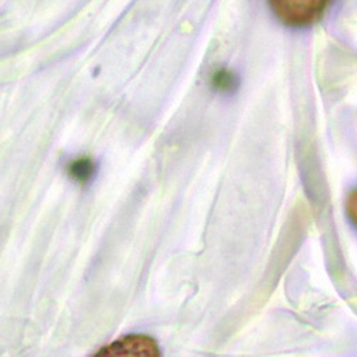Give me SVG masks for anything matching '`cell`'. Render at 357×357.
Returning <instances> with one entry per match:
<instances>
[{
  "label": "cell",
  "mask_w": 357,
  "mask_h": 357,
  "mask_svg": "<svg viewBox=\"0 0 357 357\" xmlns=\"http://www.w3.org/2000/svg\"><path fill=\"white\" fill-rule=\"evenodd\" d=\"M333 0H269L276 17L290 27H307L317 23Z\"/></svg>",
  "instance_id": "cell-1"
},
{
  "label": "cell",
  "mask_w": 357,
  "mask_h": 357,
  "mask_svg": "<svg viewBox=\"0 0 357 357\" xmlns=\"http://www.w3.org/2000/svg\"><path fill=\"white\" fill-rule=\"evenodd\" d=\"M95 356H160V350L152 337L146 335H129L102 347Z\"/></svg>",
  "instance_id": "cell-2"
},
{
  "label": "cell",
  "mask_w": 357,
  "mask_h": 357,
  "mask_svg": "<svg viewBox=\"0 0 357 357\" xmlns=\"http://www.w3.org/2000/svg\"><path fill=\"white\" fill-rule=\"evenodd\" d=\"M68 173L76 182L87 183L96 173V165L91 158H79L69 165Z\"/></svg>",
  "instance_id": "cell-3"
},
{
  "label": "cell",
  "mask_w": 357,
  "mask_h": 357,
  "mask_svg": "<svg viewBox=\"0 0 357 357\" xmlns=\"http://www.w3.org/2000/svg\"><path fill=\"white\" fill-rule=\"evenodd\" d=\"M212 83L216 89H219V91L230 92L236 87V76L233 75V72L220 69V70L215 72V75L212 77Z\"/></svg>",
  "instance_id": "cell-4"
},
{
  "label": "cell",
  "mask_w": 357,
  "mask_h": 357,
  "mask_svg": "<svg viewBox=\"0 0 357 357\" xmlns=\"http://www.w3.org/2000/svg\"><path fill=\"white\" fill-rule=\"evenodd\" d=\"M346 212L351 223L357 227V188L351 190L346 199Z\"/></svg>",
  "instance_id": "cell-5"
}]
</instances>
